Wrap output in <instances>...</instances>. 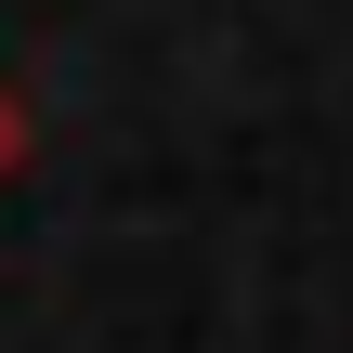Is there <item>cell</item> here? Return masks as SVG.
<instances>
[{
	"label": "cell",
	"instance_id": "cell-1",
	"mask_svg": "<svg viewBox=\"0 0 353 353\" xmlns=\"http://www.w3.org/2000/svg\"><path fill=\"white\" fill-rule=\"evenodd\" d=\"M13 157H26V105H13V79H0V183H13Z\"/></svg>",
	"mask_w": 353,
	"mask_h": 353
}]
</instances>
